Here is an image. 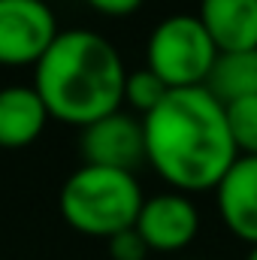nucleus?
Listing matches in <instances>:
<instances>
[{"label": "nucleus", "mask_w": 257, "mask_h": 260, "mask_svg": "<svg viewBox=\"0 0 257 260\" xmlns=\"http://www.w3.org/2000/svg\"><path fill=\"white\" fill-rule=\"evenodd\" d=\"M206 88L227 106L236 100L257 97V49L248 52H221L209 73Z\"/></svg>", "instance_id": "11"}, {"label": "nucleus", "mask_w": 257, "mask_h": 260, "mask_svg": "<svg viewBox=\"0 0 257 260\" xmlns=\"http://www.w3.org/2000/svg\"><path fill=\"white\" fill-rule=\"evenodd\" d=\"M142 242L148 245V251H182L188 248L197 233H200V212L194 206L188 194L179 191H164V194L145 197L136 227H133Z\"/></svg>", "instance_id": "6"}, {"label": "nucleus", "mask_w": 257, "mask_h": 260, "mask_svg": "<svg viewBox=\"0 0 257 260\" xmlns=\"http://www.w3.org/2000/svg\"><path fill=\"white\" fill-rule=\"evenodd\" d=\"M245 260H257V245L251 248V251H248V257H245Z\"/></svg>", "instance_id": "16"}, {"label": "nucleus", "mask_w": 257, "mask_h": 260, "mask_svg": "<svg viewBox=\"0 0 257 260\" xmlns=\"http://www.w3.org/2000/svg\"><path fill=\"white\" fill-rule=\"evenodd\" d=\"M58 34L46 0H0V67H37Z\"/></svg>", "instance_id": "5"}, {"label": "nucleus", "mask_w": 257, "mask_h": 260, "mask_svg": "<svg viewBox=\"0 0 257 260\" xmlns=\"http://www.w3.org/2000/svg\"><path fill=\"white\" fill-rule=\"evenodd\" d=\"M124 79L127 67L121 52L103 34L85 27L61 30L34 67V91L46 103L49 118L73 127H88L118 112Z\"/></svg>", "instance_id": "2"}, {"label": "nucleus", "mask_w": 257, "mask_h": 260, "mask_svg": "<svg viewBox=\"0 0 257 260\" xmlns=\"http://www.w3.org/2000/svg\"><path fill=\"white\" fill-rule=\"evenodd\" d=\"M79 148L85 164L94 167H112L133 173L136 164L145 160V136H142V118L127 112H112L97 118L94 124L82 127Z\"/></svg>", "instance_id": "7"}, {"label": "nucleus", "mask_w": 257, "mask_h": 260, "mask_svg": "<svg viewBox=\"0 0 257 260\" xmlns=\"http://www.w3.org/2000/svg\"><path fill=\"white\" fill-rule=\"evenodd\" d=\"M49 109L34 85L0 88V148H24L43 136Z\"/></svg>", "instance_id": "10"}, {"label": "nucleus", "mask_w": 257, "mask_h": 260, "mask_svg": "<svg viewBox=\"0 0 257 260\" xmlns=\"http://www.w3.org/2000/svg\"><path fill=\"white\" fill-rule=\"evenodd\" d=\"M142 203L145 197L133 173L94 164H82L76 173H70L58 197L67 224L94 239H112L133 230Z\"/></svg>", "instance_id": "3"}, {"label": "nucleus", "mask_w": 257, "mask_h": 260, "mask_svg": "<svg viewBox=\"0 0 257 260\" xmlns=\"http://www.w3.org/2000/svg\"><path fill=\"white\" fill-rule=\"evenodd\" d=\"M197 18L218 52L257 49V0H200Z\"/></svg>", "instance_id": "9"}, {"label": "nucleus", "mask_w": 257, "mask_h": 260, "mask_svg": "<svg viewBox=\"0 0 257 260\" xmlns=\"http://www.w3.org/2000/svg\"><path fill=\"white\" fill-rule=\"evenodd\" d=\"M215 203L221 224L242 239L257 245V157H236L233 167L215 188Z\"/></svg>", "instance_id": "8"}, {"label": "nucleus", "mask_w": 257, "mask_h": 260, "mask_svg": "<svg viewBox=\"0 0 257 260\" xmlns=\"http://www.w3.org/2000/svg\"><path fill=\"white\" fill-rule=\"evenodd\" d=\"M224 109L239 157H257V97L227 103Z\"/></svg>", "instance_id": "13"}, {"label": "nucleus", "mask_w": 257, "mask_h": 260, "mask_svg": "<svg viewBox=\"0 0 257 260\" xmlns=\"http://www.w3.org/2000/svg\"><path fill=\"white\" fill-rule=\"evenodd\" d=\"M167 94H170V88H167L148 67L133 70V73L127 70V79H124V103H127L133 112H139L142 118H145L151 109H157Z\"/></svg>", "instance_id": "12"}, {"label": "nucleus", "mask_w": 257, "mask_h": 260, "mask_svg": "<svg viewBox=\"0 0 257 260\" xmlns=\"http://www.w3.org/2000/svg\"><path fill=\"white\" fill-rule=\"evenodd\" d=\"M145 160L179 194L215 191L239 157L224 103L209 88L170 91L142 118Z\"/></svg>", "instance_id": "1"}, {"label": "nucleus", "mask_w": 257, "mask_h": 260, "mask_svg": "<svg viewBox=\"0 0 257 260\" xmlns=\"http://www.w3.org/2000/svg\"><path fill=\"white\" fill-rule=\"evenodd\" d=\"M94 12H100V15H106V18H127L133 15L145 0H85Z\"/></svg>", "instance_id": "15"}, {"label": "nucleus", "mask_w": 257, "mask_h": 260, "mask_svg": "<svg viewBox=\"0 0 257 260\" xmlns=\"http://www.w3.org/2000/svg\"><path fill=\"white\" fill-rule=\"evenodd\" d=\"M218 46L206 34L197 15H167L154 24L145 43V67L170 88H206L218 61Z\"/></svg>", "instance_id": "4"}, {"label": "nucleus", "mask_w": 257, "mask_h": 260, "mask_svg": "<svg viewBox=\"0 0 257 260\" xmlns=\"http://www.w3.org/2000/svg\"><path fill=\"white\" fill-rule=\"evenodd\" d=\"M109 245V257L112 260H145L148 257V245L142 242V236L136 230H124L112 239H106Z\"/></svg>", "instance_id": "14"}]
</instances>
